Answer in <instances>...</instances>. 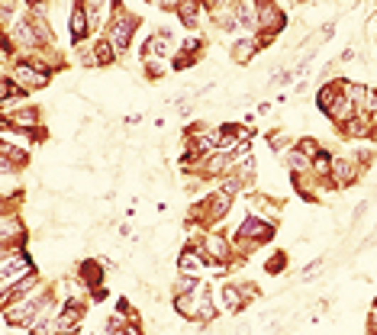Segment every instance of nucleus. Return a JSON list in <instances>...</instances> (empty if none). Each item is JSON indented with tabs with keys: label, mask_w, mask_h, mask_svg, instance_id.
Masks as SVG:
<instances>
[{
	"label": "nucleus",
	"mask_w": 377,
	"mask_h": 335,
	"mask_svg": "<svg viewBox=\"0 0 377 335\" xmlns=\"http://www.w3.org/2000/svg\"><path fill=\"white\" fill-rule=\"evenodd\" d=\"M142 29V16L133 13V10H126L119 7L116 13H113V20L106 23V29L100 35H106V39L113 42V49L119 52V58L126 55V52L133 49V42H136V33Z\"/></svg>",
	"instance_id": "f257e3e1"
},
{
	"label": "nucleus",
	"mask_w": 377,
	"mask_h": 335,
	"mask_svg": "<svg viewBox=\"0 0 377 335\" xmlns=\"http://www.w3.org/2000/svg\"><path fill=\"white\" fill-rule=\"evenodd\" d=\"M10 77H13V81L20 84L26 94L45 91V87L52 84V71H49V68H39V65L29 62V58H16V62H13V71H10Z\"/></svg>",
	"instance_id": "f03ea898"
},
{
	"label": "nucleus",
	"mask_w": 377,
	"mask_h": 335,
	"mask_svg": "<svg viewBox=\"0 0 377 335\" xmlns=\"http://www.w3.org/2000/svg\"><path fill=\"white\" fill-rule=\"evenodd\" d=\"M361 168H358V161L351 158L349 152L342 155H332V171H329V187L332 190H349L355 187L358 181H361Z\"/></svg>",
	"instance_id": "7ed1b4c3"
},
{
	"label": "nucleus",
	"mask_w": 377,
	"mask_h": 335,
	"mask_svg": "<svg viewBox=\"0 0 377 335\" xmlns=\"http://www.w3.org/2000/svg\"><path fill=\"white\" fill-rule=\"evenodd\" d=\"M255 16H258V26L255 33H274L280 35L287 29V13L278 0H255Z\"/></svg>",
	"instance_id": "20e7f679"
},
{
	"label": "nucleus",
	"mask_w": 377,
	"mask_h": 335,
	"mask_svg": "<svg viewBox=\"0 0 377 335\" xmlns=\"http://www.w3.org/2000/svg\"><path fill=\"white\" fill-rule=\"evenodd\" d=\"M87 39H94V29H91V20H87V10L81 7V0H71V7H68V42H71V49L87 45Z\"/></svg>",
	"instance_id": "39448f33"
},
{
	"label": "nucleus",
	"mask_w": 377,
	"mask_h": 335,
	"mask_svg": "<svg viewBox=\"0 0 377 335\" xmlns=\"http://www.w3.org/2000/svg\"><path fill=\"white\" fill-rule=\"evenodd\" d=\"M26 165H29L26 148H20L16 142L0 139V177H16Z\"/></svg>",
	"instance_id": "423d86ee"
},
{
	"label": "nucleus",
	"mask_w": 377,
	"mask_h": 335,
	"mask_svg": "<svg viewBox=\"0 0 377 335\" xmlns=\"http://www.w3.org/2000/svg\"><path fill=\"white\" fill-rule=\"evenodd\" d=\"M81 7L87 10L91 29H94V35H97V33H104L106 23L113 20V13H116L123 4H119V0H81Z\"/></svg>",
	"instance_id": "0eeeda50"
},
{
	"label": "nucleus",
	"mask_w": 377,
	"mask_h": 335,
	"mask_svg": "<svg viewBox=\"0 0 377 335\" xmlns=\"http://www.w3.org/2000/svg\"><path fill=\"white\" fill-rule=\"evenodd\" d=\"M175 271L177 274H190V278H203V271H207V258L200 255L197 245L184 242L181 251H177V258H175Z\"/></svg>",
	"instance_id": "6e6552de"
},
{
	"label": "nucleus",
	"mask_w": 377,
	"mask_h": 335,
	"mask_svg": "<svg viewBox=\"0 0 377 335\" xmlns=\"http://www.w3.org/2000/svg\"><path fill=\"white\" fill-rule=\"evenodd\" d=\"M217 307H219V313H229V316H239L245 307H248L245 297L239 293L236 280H223V284L217 287Z\"/></svg>",
	"instance_id": "1a4fd4ad"
},
{
	"label": "nucleus",
	"mask_w": 377,
	"mask_h": 335,
	"mask_svg": "<svg viewBox=\"0 0 377 335\" xmlns=\"http://www.w3.org/2000/svg\"><path fill=\"white\" fill-rule=\"evenodd\" d=\"M258 42H255V33H245V35H239V39H232L229 42V62L232 65H251L255 62V55H258Z\"/></svg>",
	"instance_id": "9d476101"
},
{
	"label": "nucleus",
	"mask_w": 377,
	"mask_h": 335,
	"mask_svg": "<svg viewBox=\"0 0 377 335\" xmlns=\"http://www.w3.org/2000/svg\"><path fill=\"white\" fill-rule=\"evenodd\" d=\"M0 242L10 245V248H23V242H26V223L20 219V213L0 216Z\"/></svg>",
	"instance_id": "9b49d317"
},
{
	"label": "nucleus",
	"mask_w": 377,
	"mask_h": 335,
	"mask_svg": "<svg viewBox=\"0 0 377 335\" xmlns=\"http://www.w3.org/2000/svg\"><path fill=\"white\" fill-rule=\"evenodd\" d=\"M175 13H177V23H181L184 29L197 33L200 23H203V16H207V7H203V0H181Z\"/></svg>",
	"instance_id": "f8f14e48"
},
{
	"label": "nucleus",
	"mask_w": 377,
	"mask_h": 335,
	"mask_svg": "<svg viewBox=\"0 0 377 335\" xmlns=\"http://www.w3.org/2000/svg\"><path fill=\"white\" fill-rule=\"evenodd\" d=\"M75 274L84 280V287H87V290H97V287H104V280H106L104 261H100V258H84L81 265L75 268Z\"/></svg>",
	"instance_id": "ddd939ff"
},
{
	"label": "nucleus",
	"mask_w": 377,
	"mask_h": 335,
	"mask_svg": "<svg viewBox=\"0 0 377 335\" xmlns=\"http://www.w3.org/2000/svg\"><path fill=\"white\" fill-rule=\"evenodd\" d=\"M91 55H94V65L97 68H113L119 62V52L113 49V42L106 35H94L91 39Z\"/></svg>",
	"instance_id": "4468645a"
},
{
	"label": "nucleus",
	"mask_w": 377,
	"mask_h": 335,
	"mask_svg": "<svg viewBox=\"0 0 377 335\" xmlns=\"http://www.w3.org/2000/svg\"><path fill=\"white\" fill-rule=\"evenodd\" d=\"M200 287H203V284H200ZM200 287H197L194 293H184V297H175V300H171L175 313L181 316L184 322H197V303H200Z\"/></svg>",
	"instance_id": "2eb2a0df"
},
{
	"label": "nucleus",
	"mask_w": 377,
	"mask_h": 335,
	"mask_svg": "<svg viewBox=\"0 0 377 335\" xmlns=\"http://www.w3.org/2000/svg\"><path fill=\"white\" fill-rule=\"evenodd\" d=\"M284 165H287L290 175H307V171H310V155H303L300 148L293 145L290 152H284Z\"/></svg>",
	"instance_id": "dca6fc26"
},
{
	"label": "nucleus",
	"mask_w": 377,
	"mask_h": 335,
	"mask_svg": "<svg viewBox=\"0 0 377 335\" xmlns=\"http://www.w3.org/2000/svg\"><path fill=\"white\" fill-rule=\"evenodd\" d=\"M200 284H203V278H190V274H177V271H175V280H171V297H184V293H194Z\"/></svg>",
	"instance_id": "f3484780"
},
{
	"label": "nucleus",
	"mask_w": 377,
	"mask_h": 335,
	"mask_svg": "<svg viewBox=\"0 0 377 335\" xmlns=\"http://www.w3.org/2000/svg\"><path fill=\"white\" fill-rule=\"evenodd\" d=\"M142 71H146L148 81H161L171 71V62H165V58H142Z\"/></svg>",
	"instance_id": "a211bd4d"
},
{
	"label": "nucleus",
	"mask_w": 377,
	"mask_h": 335,
	"mask_svg": "<svg viewBox=\"0 0 377 335\" xmlns=\"http://www.w3.org/2000/svg\"><path fill=\"white\" fill-rule=\"evenodd\" d=\"M287 265H290V255H287V251H274L271 258L265 261V274L280 278V274H287Z\"/></svg>",
	"instance_id": "6ab92c4d"
},
{
	"label": "nucleus",
	"mask_w": 377,
	"mask_h": 335,
	"mask_svg": "<svg viewBox=\"0 0 377 335\" xmlns=\"http://www.w3.org/2000/svg\"><path fill=\"white\" fill-rule=\"evenodd\" d=\"M293 142H297V139H290L287 133H268V148H271V152H280V155L290 152Z\"/></svg>",
	"instance_id": "aec40b11"
},
{
	"label": "nucleus",
	"mask_w": 377,
	"mask_h": 335,
	"mask_svg": "<svg viewBox=\"0 0 377 335\" xmlns=\"http://www.w3.org/2000/svg\"><path fill=\"white\" fill-rule=\"evenodd\" d=\"M322 268H326V258H313L300 271V284H313V280H319L322 278Z\"/></svg>",
	"instance_id": "412c9836"
},
{
	"label": "nucleus",
	"mask_w": 377,
	"mask_h": 335,
	"mask_svg": "<svg viewBox=\"0 0 377 335\" xmlns=\"http://www.w3.org/2000/svg\"><path fill=\"white\" fill-rule=\"evenodd\" d=\"M16 94H23L20 84H16L10 75H0V104H7V100L16 97Z\"/></svg>",
	"instance_id": "4be33fe9"
},
{
	"label": "nucleus",
	"mask_w": 377,
	"mask_h": 335,
	"mask_svg": "<svg viewBox=\"0 0 377 335\" xmlns=\"http://www.w3.org/2000/svg\"><path fill=\"white\" fill-rule=\"evenodd\" d=\"M177 52H184V55H194V58H200V55H203V35H187V39H181V45H177Z\"/></svg>",
	"instance_id": "5701e85b"
},
{
	"label": "nucleus",
	"mask_w": 377,
	"mask_h": 335,
	"mask_svg": "<svg viewBox=\"0 0 377 335\" xmlns=\"http://www.w3.org/2000/svg\"><path fill=\"white\" fill-rule=\"evenodd\" d=\"M236 284H239V293L245 297V303H255L261 297V287L255 280H236Z\"/></svg>",
	"instance_id": "b1692460"
},
{
	"label": "nucleus",
	"mask_w": 377,
	"mask_h": 335,
	"mask_svg": "<svg viewBox=\"0 0 377 335\" xmlns=\"http://www.w3.org/2000/svg\"><path fill=\"white\" fill-rule=\"evenodd\" d=\"M297 148H300L303 155H310V158H313V155L322 148V142L316 139V136H307V139H297Z\"/></svg>",
	"instance_id": "393cba45"
},
{
	"label": "nucleus",
	"mask_w": 377,
	"mask_h": 335,
	"mask_svg": "<svg viewBox=\"0 0 377 335\" xmlns=\"http://www.w3.org/2000/svg\"><path fill=\"white\" fill-rule=\"evenodd\" d=\"M368 209H371V200H361V203H358V207L355 209H351V223H361V219H364V213H368Z\"/></svg>",
	"instance_id": "a878e982"
},
{
	"label": "nucleus",
	"mask_w": 377,
	"mask_h": 335,
	"mask_svg": "<svg viewBox=\"0 0 377 335\" xmlns=\"http://www.w3.org/2000/svg\"><path fill=\"white\" fill-rule=\"evenodd\" d=\"M355 58H358V49H355V45H349V49H345V52H342V55L335 58V65H339V68H342V65H349V62H355Z\"/></svg>",
	"instance_id": "bb28decb"
},
{
	"label": "nucleus",
	"mask_w": 377,
	"mask_h": 335,
	"mask_svg": "<svg viewBox=\"0 0 377 335\" xmlns=\"http://www.w3.org/2000/svg\"><path fill=\"white\" fill-rule=\"evenodd\" d=\"M152 4H155V7H158V10H165V13H175V10H177V4H181V0H152Z\"/></svg>",
	"instance_id": "cd10ccee"
},
{
	"label": "nucleus",
	"mask_w": 377,
	"mask_h": 335,
	"mask_svg": "<svg viewBox=\"0 0 377 335\" xmlns=\"http://www.w3.org/2000/svg\"><path fill=\"white\" fill-rule=\"evenodd\" d=\"M368 335H377V300H374V307H371V313H368Z\"/></svg>",
	"instance_id": "c85d7f7f"
},
{
	"label": "nucleus",
	"mask_w": 377,
	"mask_h": 335,
	"mask_svg": "<svg viewBox=\"0 0 377 335\" xmlns=\"http://www.w3.org/2000/svg\"><path fill=\"white\" fill-rule=\"evenodd\" d=\"M217 4H223V0H203V7H207V10H213Z\"/></svg>",
	"instance_id": "c756f323"
}]
</instances>
